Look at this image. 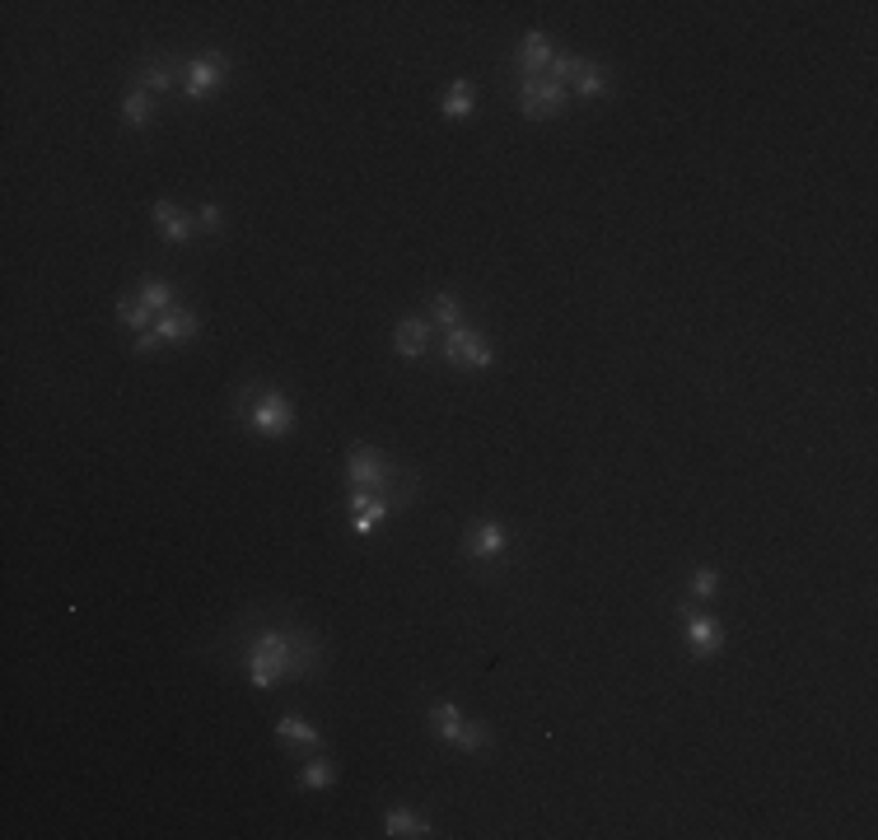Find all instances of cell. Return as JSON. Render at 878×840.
Masks as SVG:
<instances>
[{"instance_id": "cell-1", "label": "cell", "mask_w": 878, "mask_h": 840, "mask_svg": "<svg viewBox=\"0 0 878 840\" xmlns=\"http://www.w3.org/2000/svg\"><path fill=\"white\" fill-rule=\"evenodd\" d=\"M234 654L258 691H276L281 682H319L332 664L327 640L295 617H253L234 630Z\"/></svg>"}, {"instance_id": "cell-2", "label": "cell", "mask_w": 878, "mask_h": 840, "mask_svg": "<svg viewBox=\"0 0 878 840\" xmlns=\"http://www.w3.org/2000/svg\"><path fill=\"white\" fill-rule=\"evenodd\" d=\"M346 490H365L374 499H388L402 514L421 499V476H416V467L388 458L384 448L355 439V444H346Z\"/></svg>"}, {"instance_id": "cell-3", "label": "cell", "mask_w": 878, "mask_h": 840, "mask_svg": "<svg viewBox=\"0 0 878 840\" xmlns=\"http://www.w3.org/2000/svg\"><path fill=\"white\" fill-rule=\"evenodd\" d=\"M234 421L258 439H290L300 429V412L281 388L262 378H248L234 393Z\"/></svg>"}, {"instance_id": "cell-4", "label": "cell", "mask_w": 878, "mask_h": 840, "mask_svg": "<svg viewBox=\"0 0 878 840\" xmlns=\"http://www.w3.org/2000/svg\"><path fill=\"white\" fill-rule=\"evenodd\" d=\"M514 547H519V533H514L505 518L495 514H477L458 537V556L463 565H472V575L495 579L501 570H514Z\"/></svg>"}, {"instance_id": "cell-5", "label": "cell", "mask_w": 878, "mask_h": 840, "mask_svg": "<svg viewBox=\"0 0 878 840\" xmlns=\"http://www.w3.org/2000/svg\"><path fill=\"white\" fill-rule=\"evenodd\" d=\"M425 733H431L435 742H444V747H454V752H463V757L495 752L491 723L486 719H467L454 700H431V706H425Z\"/></svg>"}, {"instance_id": "cell-6", "label": "cell", "mask_w": 878, "mask_h": 840, "mask_svg": "<svg viewBox=\"0 0 878 840\" xmlns=\"http://www.w3.org/2000/svg\"><path fill=\"white\" fill-rule=\"evenodd\" d=\"M440 355L448 360L454 370H491L495 365V346L482 327H448L440 332Z\"/></svg>"}, {"instance_id": "cell-7", "label": "cell", "mask_w": 878, "mask_h": 840, "mask_svg": "<svg viewBox=\"0 0 878 840\" xmlns=\"http://www.w3.org/2000/svg\"><path fill=\"white\" fill-rule=\"evenodd\" d=\"M678 617H683V645H687V658H696V664H710V658H719V649H725V626H719L710 611H702L696 603H678Z\"/></svg>"}, {"instance_id": "cell-8", "label": "cell", "mask_w": 878, "mask_h": 840, "mask_svg": "<svg viewBox=\"0 0 878 840\" xmlns=\"http://www.w3.org/2000/svg\"><path fill=\"white\" fill-rule=\"evenodd\" d=\"M514 94H519V112L528 122H547V118H566L571 108V89L556 84L547 75L537 80H514Z\"/></svg>"}, {"instance_id": "cell-9", "label": "cell", "mask_w": 878, "mask_h": 840, "mask_svg": "<svg viewBox=\"0 0 878 840\" xmlns=\"http://www.w3.org/2000/svg\"><path fill=\"white\" fill-rule=\"evenodd\" d=\"M224 80H230V57H224L220 48L183 61V99H192V103L215 99L224 89Z\"/></svg>"}, {"instance_id": "cell-10", "label": "cell", "mask_w": 878, "mask_h": 840, "mask_svg": "<svg viewBox=\"0 0 878 840\" xmlns=\"http://www.w3.org/2000/svg\"><path fill=\"white\" fill-rule=\"evenodd\" d=\"M552 57H556L552 33L528 29L519 42H514V80H537V75H547Z\"/></svg>"}, {"instance_id": "cell-11", "label": "cell", "mask_w": 878, "mask_h": 840, "mask_svg": "<svg viewBox=\"0 0 878 840\" xmlns=\"http://www.w3.org/2000/svg\"><path fill=\"white\" fill-rule=\"evenodd\" d=\"M435 346V323L431 317H402L393 327V355L402 360H425Z\"/></svg>"}, {"instance_id": "cell-12", "label": "cell", "mask_w": 878, "mask_h": 840, "mask_svg": "<svg viewBox=\"0 0 878 840\" xmlns=\"http://www.w3.org/2000/svg\"><path fill=\"white\" fill-rule=\"evenodd\" d=\"M131 84L150 89V94H173V89H183V61H173V57H145L137 65V75H131Z\"/></svg>"}, {"instance_id": "cell-13", "label": "cell", "mask_w": 878, "mask_h": 840, "mask_svg": "<svg viewBox=\"0 0 878 840\" xmlns=\"http://www.w3.org/2000/svg\"><path fill=\"white\" fill-rule=\"evenodd\" d=\"M154 336H160V346H188L201 336V313L192 304H178L173 313L154 317Z\"/></svg>"}, {"instance_id": "cell-14", "label": "cell", "mask_w": 878, "mask_h": 840, "mask_svg": "<svg viewBox=\"0 0 878 840\" xmlns=\"http://www.w3.org/2000/svg\"><path fill=\"white\" fill-rule=\"evenodd\" d=\"M154 224H160V239H164L169 247H188V243L201 239L192 211L173 206V201H154Z\"/></svg>"}, {"instance_id": "cell-15", "label": "cell", "mask_w": 878, "mask_h": 840, "mask_svg": "<svg viewBox=\"0 0 878 840\" xmlns=\"http://www.w3.org/2000/svg\"><path fill=\"white\" fill-rule=\"evenodd\" d=\"M276 742L300 747V752H309V757L327 752V738L313 729V723H304V715H281V719H276Z\"/></svg>"}, {"instance_id": "cell-16", "label": "cell", "mask_w": 878, "mask_h": 840, "mask_svg": "<svg viewBox=\"0 0 878 840\" xmlns=\"http://www.w3.org/2000/svg\"><path fill=\"white\" fill-rule=\"evenodd\" d=\"M384 836L388 840H425V836H435V827L412 808H388L384 812Z\"/></svg>"}, {"instance_id": "cell-17", "label": "cell", "mask_w": 878, "mask_h": 840, "mask_svg": "<svg viewBox=\"0 0 878 840\" xmlns=\"http://www.w3.org/2000/svg\"><path fill=\"white\" fill-rule=\"evenodd\" d=\"M154 94L150 89H141V84H131L127 89V99H122V122H127V131H150L154 126Z\"/></svg>"}, {"instance_id": "cell-18", "label": "cell", "mask_w": 878, "mask_h": 840, "mask_svg": "<svg viewBox=\"0 0 878 840\" xmlns=\"http://www.w3.org/2000/svg\"><path fill=\"white\" fill-rule=\"evenodd\" d=\"M112 317L131 332V336H141V332H150L154 327V313L141 304V294L137 290H127V294H118V304H112Z\"/></svg>"}, {"instance_id": "cell-19", "label": "cell", "mask_w": 878, "mask_h": 840, "mask_svg": "<svg viewBox=\"0 0 878 840\" xmlns=\"http://www.w3.org/2000/svg\"><path fill=\"white\" fill-rule=\"evenodd\" d=\"M425 308H431V323H435L440 332H448V327H463V313H467V304L458 300L454 290H435L431 300H425Z\"/></svg>"}, {"instance_id": "cell-20", "label": "cell", "mask_w": 878, "mask_h": 840, "mask_svg": "<svg viewBox=\"0 0 878 840\" xmlns=\"http://www.w3.org/2000/svg\"><path fill=\"white\" fill-rule=\"evenodd\" d=\"M137 294H141V304H145L154 317H160V313H173L178 304H183V300H178V285H169V281H160V276L141 281V285H137Z\"/></svg>"}, {"instance_id": "cell-21", "label": "cell", "mask_w": 878, "mask_h": 840, "mask_svg": "<svg viewBox=\"0 0 878 840\" xmlns=\"http://www.w3.org/2000/svg\"><path fill=\"white\" fill-rule=\"evenodd\" d=\"M613 94V84H607V75H603V65H594V61H584V71L571 80V99H584V103H594V99H607Z\"/></svg>"}, {"instance_id": "cell-22", "label": "cell", "mask_w": 878, "mask_h": 840, "mask_svg": "<svg viewBox=\"0 0 878 840\" xmlns=\"http://www.w3.org/2000/svg\"><path fill=\"white\" fill-rule=\"evenodd\" d=\"M440 112H444L448 122L472 118V112H477V94H472V80H454V84H448V94L440 99Z\"/></svg>"}, {"instance_id": "cell-23", "label": "cell", "mask_w": 878, "mask_h": 840, "mask_svg": "<svg viewBox=\"0 0 878 840\" xmlns=\"http://www.w3.org/2000/svg\"><path fill=\"white\" fill-rule=\"evenodd\" d=\"M336 776H342V770H336V761L319 752V757H309V761H304V770L295 776V785H300V789H332V785H336Z\"/></svg>"}, {"instance_id": "cell-24", "label": "cell", "mask_w": 878, "mask_h": 840, "mask_svg": "<svg viewBox=\"0 0 878 840\" xmlns=\"http://www.w3.org/2000/svg\"><path fill=\"white\" fill-rule=\"evenodd\" d=\"M715 594H719V570H715V565H696L692 579H687V603L706 607Z\"/></svg>"}, {"instance_id": "cell-25", "label": "cell", "mask_w": 878, "mask_h": 840, "mask_svg": "<svg viewBox=\"0 0 878 840\" xmlns=\"http://www.w3.org/2000/svg\"><path fill=\"white\" fill-rule=\"evenodd\" d=\"M192 220H196V230L206 239H224V206H220V201H201V206L192 211Z\"/></svg>"}, {"instance_id": "cell-26", "label": "cell", "mask_w": 878, "mask_h": 840, "mask_svg": "<svg viewBox=\"0 0 878 840\" xmlns=\"http://www.w3.org/2000/svg\"><path fill=\"white\" fill-rule=\"evenodd\" d=\"M584 71V61L579 57H571V52H556L552 57V65H547V80H556V84H566L571 89V80Z\"/></svg>"}, {"instance_id": "cell-27", "label": "cell", "mask_w": 878, "mask_h": 840, "mask_svg": "<svg viewBox=\"0 0 878 840\" xmlns=\"http://www.w3.org/2000/svg\"><path fill=\"white\" fill-rule=\"evenodd\" d=\"M154 351H160V336H154V327H150V332L137 336V355H154Z\"/></svg>"}]
</instances>
